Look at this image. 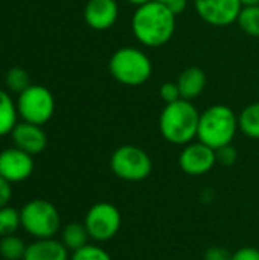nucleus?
<instances>
[{
    "label": "nucleus",
    "mask_w": 259,
    "mask_h": 260,
    "mask_svg": "<svg viewBox=\"0 0 259 260\" xmlns=\"http://www.w3.org/2000/svg\"><path fill=\"white\" fill-rule=\"evenodd\" d=\"M168 8H169V11L177 17V15H180L185 9H186V5H188V2L186 0H169L168 3H165Z\"/></svg>",
    "instance_id": "29"
},
{
    "label": "nucleus",
    "mask_w": 259,
    "mask_h": 260,
    "mask_svg": "<svg viewBox=\"0 0 259 260\" xmlns=\"http://www.w3.org/2000/svg\"><path fill=\"white\" fill-rule=\"evenodd\" d=\"M157 2H160V3H168L169 0H157Z\"/></svg>",
    "instance_id": "32"
},
{
    "label": "nucleus",
    "mask_w": 259,
    "mask_h": 260,
    "mask_svg": "<svg viewBox=\"0 0 259 260\" xmlns=\"http://www.w3.org/2000/svg\"><path fill=\"white\" fill-rule=\"evenodd\" d=\"M108 72L119 84L139 87L151 78L153 64L143 50L127 46L118 49L110 56Z\"/></svg>",
    "instance_id": "4"
},
{
    "label": "nucleus",
    "mask_w": 259,
    "mask_h": 260,
    "mask_svg": "<svg viewBox=\"0 0 259 260\" xmlns=\"http://www.w3.org/2000/svg\"><path fill=\"white\" fill-rule=\"evenodd\" d=\"M18 117L23 122L44 125L55 113V98L49 88L38 84H31L17 98Z\"/></svg>",
    "instance_id": "7"
},
{
    "label": "nucleus",
    "mask_w": 259,
    "mask_h": 260,
    "mask_svg": "<svg viewBox=\"0 0 259 260\" xmlns=\"http://www.w3.org/2000/svg\"><path fill=\"white\" fill-rule=\"evenodd\" d=\"M111 172L124 181H143L151 175L153 161L150 155L139 146L124 145L114 149L110 158Z\"/></svg>",
    "instance_id": "6"
},
{
    "label": "nucleus",
    "mask_w": 259,
    "mask_h": 260,
    "mask_svg": "<svg viewBox=\"0 0 259 260\" xmlns=\"http://www.w3.org/2000/svg\"><path fill=\"white\" fill-rule=\"evenodd\" d=\"M12 198V187L8 180H5L0 175V207L9 206V201Z\"/></svg>",
    "instance_id": "28"
},
{
    "label": "nucleus",
    "mask_w": 259,
    "mask_h": 260,
    "mask_svg": "<svg viewBox=\"0 0 259 260\" xmlns=\"http://www.w3.org/2000/svg\"><path fill=\"white\" fill-rule=\"evenodd\" d=\"M26 247L24 241L17 235L0 238V257L5 260H23Z\"/></svg>",
    "instance_id": "19"
},
{
    "label": "nucleus",
    "mask_w": 259,
    "mask_h": 260,
    "mask_svg": "<svg viewBox=\"0 0 259 260\" xmlns=\"http://www.w3.org/2000/svg\"><path fill=\"white\" fill-rule=\"evenodd\" d=\"M232 253L224 247H211L205 253V260H231Z\"/></svg>",
    "instance_id": "27"
},
{
    "label": "nucleus",
    "mask_w": 259,
    "mask_h": 260,
    "mask_svg": "<svg viewBox=\"0 0 259 260\" xmlns=\"http://www.w3.org/2000/svg\"><path fill=\"white\" fill-rule=\"evenodd\" d=\"M243 6H259V0H241Z\"/></svg>",
    "instance_id": "30"
},
{
    "label": "nucleus",
    "mask_w": 259,
    "mask_h": 260,
    "mask_svg": "<svg viewBox=\"0 0 259 260\" xmlns=\"http://www.w3.org/2000/svg\"><path fill=\"white\" fill-rule=\"evenodd\" d=\"M5 84L8 85V88L11 91L20 94L21 91H24L31 85V78H29V73L24 69L12 67L5 75Z\"/></svg>",
    "instance_id": "22"
},
{
    "label": "nucleus",
    "mask_w": 259,
    "mask_h": 260,
    "mask_svg": "<svg viewBox=\"0 0 259 260\" xmlns=\"http://www.w3.org/2000/svg\"><path fill=\"white\" fill-rule=\"evenodd\" d=\"M217 165V154L215 149L205 145L203 142H191L185 145L183 151L179 155V166L180 169L192 177L205 175L214 169Z\"/></svg>",
    "instance_id": "10"
},
{
    "label": "nucleus",
    "mask_w": 259,
    "mask_h": 260,
    "mask_svg": "<svg viewBox=\"0 0 259 260\" xmlns=\"http://www.w3.org/2000/svg\"><path fill=\"white\" fill-rule=\"evenodd\" d=\"M238 126V116L227 105H212L200 114L197 139L212 149L232 145Z\"/></svg>",
    "instance_id": "3"
},
{
    "label": "nucleus",
    "mask_w": 259,
    "mask_h": 260,
    "mask_svg": "<svg viewBox=\"0 0 259 260\" xmlns=\"http://www.w3.org/2000/svg\"><path fill=\"white\" fill-rule=\"evenodd\" d=\"M122 216L116 206L111 203H96L93 204L84 218V225L89 232L90 239L95 242H108L121 230Z\"/></svg>",
    "instance_id": "8"
},
{
    "label": "nucleus",
    "mask_w": 259,
    "mask_h": 260,
    "mask_svg": "<svg viewBox=\"0 0 259 260\" xmlns=\"http://www.w3.org/2000/svg\"><path fill=\"white\" fill-rule=\"evenodd\" d=\"M70 260H113L107 250L99 245L87 244L76 251H72Z\"/></svg>",
    "instance_id": "23"
},
{
    "label": "nucleus",
    "mask_w": 259,
    "mask_h": 260,
    "mask_svg": "<svg viewBox=\"0 0 259 260\" xmlns=\"http://www.w3.org/2000/svg\"><path fill=\"white\" fill-rule=\"evenodd\" d=\"M128 3H131V5H134L136 8L137 6H142V5H145V3H148V2H151V0H127Z\"/></svg>",
    "instance_id": "31"
},
{
    "label": "nucleus",
    "mask_w": 259,
    "mask_h": 260,
    "mask_svg": "<svg viewBox=\"0 0 259 260\" xmlns=\"http://www.w3.org/2000/svg\"><path fill=\"white\" fill-rule=\"evenodd\" d=\"M23 260H70L69 250L55 238L34 239L27 244Z\"/></svg>",
    "instance_id": "14"
},
{
    "label": "nucleus",
    "mask_w": 259,
    "mask_h": 260,
    "mask_svg": "<svg viewBox=\"0 0 259 260\" xmlns=\"http://www.w3.org/2000/svg\"><path fill=\"white\" fill-rule=\"evenodd\" d=\"M11 137H12V143L15 148L31 155H37L43 152L47 146V136L44 129L41 128V125L21 120L12 129Z\"/></svg>",
    "instance_id": "12"
},
{
    "label": "nucleus",
    "mask_w": 259,
    "mask_h": 260,
    "mask_svg": "<svg viewBox=\"0 0 259 260\" xmlns=\"http://www.w3.org/2000/svg\"><path fill=\"white\" fill-rule=\"evenodd\" d=\"M89 232L84 222H69L61 230V242L69 251H76L89 244Z\"/></svg>",
    "instance_id": "17"
},
{
    "label": "nucleus",
    "mask_w": 259,
    "mask_h": 260,
    "mask_svg": "<svg viewBox=\"0 0 259 260\" xmlns=\"http://www.w3.org/2000/svg\"><path fill=\"white\" fill-rule=\"evenodd\" d=\"M18 123L17 102L8 94V91L0 88V137H5L12 133Z\"/></svg>",
    "instance_id": "16"
},
{
    "label": "nucleus",
    "mask_w": 259,
    "mask_h": 260,
    "mask_svg": "<svg viewBox=\"0 0 259 260\" xmlns=\"http://www.w3.org/2000/svg\"><path fill=\"white\" fill-rule=\"evenodd\" d=\"M159 94H160V98L163 99L165 104H172V102L182 99V94H180V90H179L177 82H165L160 87Z\"/></svg>",
    "instance_id": "24"
},
{
    "label": "nucleus",
    "mask_w": 259,
    "mask_h": 260,
    "mask_svg": "<svg viewBox=\"0 0 259 260\" xmlns=\"http://www.w3.org/2000/svg\"><path fill=\"white\" fill-rule=\"evenodd\" d=\"M200 113L191 101L179 99L166 104L160 113L159 128L163 139L172 145L185 146L197 137Z\"/></svg>",
    "instance_id": "2"
},
{
    "label": "nucleus",
    "mask_w": 259,
    "mask_h": 260,
    "mask_svg": "<svg viewBox=\"0 0 259 260\" xmlns=\"http://www.w3.org/2000/svg\"><path fill=\"white\" fill-rule=\"evenodd\" d=\"M119 17L116 0H89L84 8V20L95 30H107L114 26Z\"/></svg>",
    "instance_id": "13"
},
{
    "label": "nucleus",
    "mask_w": 259,
    "mask_h": 260,
    "mask_svg": "<svg viewBox=\"0 0 259 260\" xmlns=\"http://www.w3.org/2000/svg\"><path fill=\"white\" fill-rule=\"evenodd\" d=\"M238 126L244 136L259 140V102L247 105L241 111L238 116Z\"/></svg>",
    "instance_id": "18"
},
{
    "label": "nucleus",
    "mask_w": 259,
    "mask_h": 260,
    "mask_svg": "<svg viewBox=\"0 0 259 260\" xmlns=\"http://www.w3.org/2000/svg\"><path fill=\"white\" fill-rule=\"evenodd\" d=\"M237 23L247 35L259 38V6H243Z\"/></svg>",
    "instance_id": "21"
},
{
    "label": "nucleus",
    "mask_w": 259,
    "mask_h": 260,
    "mask_svg": "<svg viewBox=\"0 0 259 260\" xmlns=\"http://www.w3.org/2000/svg\"><path fill=\"white\" fill-rule=\"evenodd\" d=\"M194 6L203 21L217 27L234 24L243 9L241 0H194Z\"/></svg>",
    "instance_id": "9"
},
{
    "label": "nucleus",
    "mask_w": 259,
    "mask_h": 260,
    "mask_svg": "<svg viewBox=\"0 0 259 260\" xmlns=\"http://www.w3.org/2000/svg\"><path fill=\"white\" fill-rule=\"evenodd\" d=\"M206 73L198 69V67H188L185 69L179 79H177V85H179V90H180V94H182V99L185 101H194L197 99L205 87H206Z\"/></svg>",
    "instance_id": "15"
},
{
    "label": "nucleus",
    "mask_w": 259,
    "mask_h": 260,
    "mask_svg": "<svg viewBox=\"0 0 259 260\" xmlns=\"http://www.w3.org/2000/svg\"><path fill=\"white\" fill-rule=\"evenodd\" d=\"M20 222L24 233L34 239L55 238L61 229L58 209L47 200L35 198L20 209Z\"/></svg>",
    "instance_id": "5"
},
{
    "label": "nucleus",
    "mask_w": 259,
    "mask_h": 260,
    "mask_svg": "<svg viewBox=\"0 0 259 260\" xmlns=\"http://www.w3.org/2000/svg\"><path fill=\"white\" fill-rule=\"evenodd\" d=\"M131 30L140 44L160 47L174 37L176 15L165 3L151 0L136 8L131 18Z\"/></svg>",
    "instance_id": "1"
},
{
    "label": "nucleus",
    "mask_w": 259,
    "mask_h": 260,
    "mask_svg": "<svg viewBox=\"0 0 259 260\" xmlns=\"http://www.w3.org/2000/svg\"><path fill=\"white\" fill-rule=\"evenodd\" d=\"M231 260H259V250L255 247H243L232 253Z\"/></svg>",
    "instance_id": "26"
},
{
    "label": "nucleus",
    "mask_w": 259,
    "mask_h": 260,
    "mask_svg": "<svg viewBox=\"0 0 259 260\" xmlns=\"http://www.w3.org/2000/svg\"><path fill=\"white\" fill-rule=\"evenodd\" d=\"M20 227V210L11 206L0 207V238L15 235Z\"/></svg>",
    "instance_id": "20"
},
{
    "label": "nucleus",
    "mask_w": 259,
    "mask_h": 260,
    "mask_svg": "<svg viewBox=\"0 0 259 260\" xmlns=\"http://www.w3.org/2000/svg\"><path fill=\"white\" fill-rule=\"evenodd\" d=\"M217 154V163H221L223 166H232L237 161V149L232 145H226L215 151Z\"/></svg>",
    "instance_id": "25"
},
{
    "label": "nucleus",
    "mask_w": 259,
    "mask_h": 260,
    "mask_svg": "<svg viewBox=\"0 0 259 260\" xmlns=\"http://www.w3.org/2000/svg\"><path fill=\"white\" fill-rule=\"evenodd\" d=\"M34 155L12 146L0 151V175L11 184L26 181L34 172Z\"/></svg>",
    "instance_id": "11"
}]
</instances>
